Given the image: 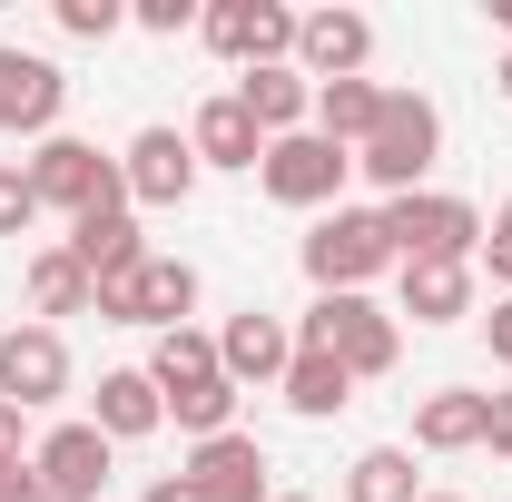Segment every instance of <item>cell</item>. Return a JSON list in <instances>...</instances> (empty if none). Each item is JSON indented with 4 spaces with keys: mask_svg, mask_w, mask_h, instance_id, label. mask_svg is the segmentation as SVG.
I'll list each match as a JSON object with an SVG mask.
<instances>
[{
    "mask_svg": "<svg viewBox=\"0 0 512 502\" xmlns=\"http://www.w3.org/2000/svg\"><path fill=\"white\" fill-rule=\"evenodd\" d=\"M434 158H444V109H434L424 89H384V119H375V138L355 148V168H365L384 197H414L434 178Z\"/></svg>",
    "mask_w": 512,
    "mask_h": 502,
    "instance_id": "1",
    "label": "cell"
},
{
    "mask_svg": "<svg viewBox=\"0 0 512 502\" xmlns=\"http://www.w3.org/2000/svg\"><path fill=\"white\" fill-rule=\"evenodd\" d=\"M384 237H394V266H473L483 256V207L453 188L384 197Z\"/></svg>",
    "mask_w": 512,
    "mask_h": 502,
    "instance_id": "2",
    "label": "cell"
},
{
    "mask_svg": "<svg viewBox=\"0 0 512 502\" xmlns=\"http://www.w3.org/2000/svg\"><path fill=\"white\" fill-rule=\"evenodd\" d=\"M20 168H30L40 207H60L69 227H79V217H99V207H128V178H119V158H109L99 138H69V128H60V138H40Z\"/></svg>",
    "mask_w": 512,
    "mask_h": 502,
    "instance_id": "3",
    "label": "cell"
},
{
    "mask_svg": "<svg viewBox=\"0 0 512 502\" xmlns=\"http://www.w3.org/2000/svg\"><path fill=\"white\" fill-rule=\"evenodd\" d=\"M296 345H325L355 384H375V375H394V355H404V325H394L375 296H316V306L296 315Z\"/></svg>",
    "mask_w": 512,
    "mask_h": 502,
    "instance_id": "4",
    "label": "cell"
},
{
    "mask_svg": "<svg viewBox=\"0 0 512 502\" xmlns=\"http://www.w3.org/2000/svg\"><path fill=\"white\" fill-rule=\"evenodd\" d=\"M384 266H394L384 207H325V217H316V237H306V276H316V296H365Z\"/></svg>",
    "mask_w": 512,
    "mask_h": 502,
    "instance_id": "5",
    "label": "cell"
},
{
    "mask_svg": "<svg viewBox=\"0 0 512 502\" xmlns=\"http://www.w3.org/2000/svg\"><path fill=\"white\" fill-rule=\"evenodd\" d=\"M345 178H355V148H335L316 128L266 138V158H256V188L276 197V207H345Z\"/></svg>",
    "mask_w": 512,
    "mask_h": 502,
    "instance_id": "6",
    "label": "cell"
},
{
    "mask_svg": "<svg viewBox=\"0 0 512 502\" xmlns=\"http://www.w3.org/2000/svg\"><path fill=\"white\" fill-rule=\"evenodd\" d=\"M197 40L247 79V69L296 60V10H286V0H207V10H197Z\"/></svg>",
    "mask_w": 512,
    "mask_h": 502,
    "instance_id": "7",
    "label": "cell"
},
{
    "mask_svg": "<svg viewBox=\"0 0 512 502\" xmlns=\"http://www.w3.org/2000/svg\"><path fill=\"white\" fill-rule=\"evenodd\" d=\"M109 453H119V443L99 434L89 414H79V424H50L40 453H30V502H99L109 493Z\"/></svg>",
    "mask_w": 512,
    "mask_h": 502,
    "instance_id": "8",
    "label": "cell"
},
{
    "mask_svg": "<svg viewBox=\"0 0 512 502\" xmlns=\"http://www.w3.org/2000/svg\"><path fill=\"white\" fill-rule=\"evenodd\" d=\"M119 178H128V207H188L207 168H197L188 128H138L119 148Z\"/></svg>",
    "mask_w": 512,
    "mask_h": 502,
    "instance_id": "9",
    "label": "cell"
},
{
    "mask_svg": "<svg viewBox=\"0 0 512 502\" xmlns=\"http://www.w3.org/2000/svg\"><path fill=\"white\" fill-rule=\"evenodd\" d=\"M60 109H69L60 60L0 40V138H60Z\"/></svg>",
    "mask_w": 512,
    "mask_h": 502,
    "instance_id": "10",
    "label": "cell"
},
{
    "mask_svg": "<svg viewBox=\"0 0 512 502\" xmlns=\"http://www.w3.org/2000/svg\"><path fill=\"white\" fill-rule=\"evenodd\" d=\"M296 69L335 89V79H365L375 69V20L365 10H296Z\"/></svg>",
    "mask_w": 512,
    "mask_h": 502,
    "instance_id": "11",
    "label": "cell"
},
{
    "mask_svg": "<svg viewBox=\"0 0 512 502\" xmlns=\"http://www.w3.org/2000/svg\"><path fill=\"white\" fill-rule=\"evenodd\" d=\"M60 394H69V345H60V325H10V335H0V404L40 414V404H60Z\"/></svg>",
    "mask_w": 512,
    "mask_h": 502,
    "instance_id": "12",
    "label": "cell"
},
{
    "mask_svg": "<svg viewBox=\"0 0 512 502\" xmlns=\"http://www.w3.org/2000/svg\"><path fill=\"white\" fill-rule=\"evenodd\" d=\"M286 365H296V325L286 315H266V306H247V315H227L217 325V375L237 384H286Z\"/></svg>",
    "mask_w": 512,
    "mask_h": 502,
    "instance_id": "13",
    "label": "cell"
},
{
    "mask_svg": "<svg viewBox=\"0 0 512 502\" xmlns=\"http://www.w3.org/2000/svg\"><path fill=\"white\" fill-rule=\"evenodd\" d=\"M178 483H188L197 502H276V493H266V443H256V434H217V443H188Z\"/></svg>",
    "mask_w": 512,
    "mask_h": 502,
    "instance_id": "14",
    "label": "cell"
},
{
    "mask_svg": "<svg viewBox=\"0 0 512 502\" xmlns=\"http://www.w3.org/2000/svg\"><path fill=\"white\" fill-rule=\"evenodd\" d=\"M237 109H247L266 138H296V128H316V79H306L296 60L247 69V79H237Z\"/></svg>",
    "mask_w": 512,
    "mask_h": 502,
    "instance_id": "15",
    "label": "cell"
},
{
    "mask_svg": "<svg viewBox=\"0 0 512 502\" xmlns=\"http://www.w3.org/2000/svg\"><path fill=\"white\" fill-rule=\"evenodd\" d=\"M89 424L109 443H148L168 424V394L148 384V365H119V375H99V394H89Z\"/></svg>",
    "mask_w": 512,
    "mask_h": 502,
    "instance_id": "16",
    "label": "cell"
},
{
    "mask_svg": "<svg viewBox=\"0 0 512 502\" xmlns=\"http://www.w3.org/2000/svg\"><path fill=\"white\" fill-rule=\"evenodd\" d=\"M188 148H197V168H256V158H266V128L237 109V89H217V99H197Z\"/></svg>",
    "mask_w": 512,
    "mask_h": 502,
    "instance_id": "17",
    "label": "cell"
},
{
    "mask_svg": "<svg viewBox=\"0 0 512 502\" xmlns=\"http://www.w3.org/2000/svg\"><path fill=\"white\" fill-rule=\"evenodd\" d=\"M79 266H89V286H109V276H128V266H148V237H138V207H99V217H79L60 237Z\"/></svg>",
    "mask_w": 512,
    "mask_h": 502,
    "instance_id": "18",
    "label": "cell"
},
{
    "mask_svg": "<svg viewBox=\"0 0 512 502\" xmlns=\"http://www.w3.org/2000/svg\"><path fill=\"white\" fill-rule=\"evenodd\" d=\"M463 325L473 315V266H394V325Z\"/></svg>",
    "mask_w": 512,
    "mask_h": 502,
    "instance_id": "19",
    "label": "cell"
},
{
    "mask_svg": "<svg viewBox=\"0 0 512 502\" xmlns=\"http://www.w3.org/2000/svg\"><path fill=\"white\" fill-rule=\"evenodd\" d=\"M493 424V394H473V384H434L424 404H414V443L424 453H473Z\"/></svg>",
    "mask_w": 512,
    "mask_h": 502,
    "instance_id": "20",
    "label": "cell"
},
{
    "mask_svg": "<svg viewBox=\"0 0 512 502\" xmlns=\"http://www.w3.org/2000/svg\"><path fill=\"white\" fill-rule=\"evenodd\" d=\"M276 394H286V414L325 424V414H345V404H355V375H345L325 345H296V365H286V384H276Z\"/></svg>",
    "mask_w": 512,
    "mask_h": 502,
    "instance_id": "21",
    "label": "cell"
},
{
    "mask_svg": "<svg viewBox=\"0 0 512 502\" xmlns=\"http://www.w3.org/2000/svg\"><path fill=\"white\" fill-rule=\"evenodd\" d=\"M188 315H197V266L148 247V266H138V325L168 335V325H188Z\"/></svg>",
    "mask_w": 512,
    "mask_h": 502,
    "instance_id": "22",
    "label": "cell"
},
{
    "mask_svg": "<svg viewBox=\"0 0 512 502\" xmlns=\"http://www.w3.org/2000/svg\"><path fill=\"white\" fill-rule=\"evenodd\" d=\"M99 306V286H89V266L69 247H40L30 256V325H50V315H89Z\"/></svg>",
    "mask_w": 512,
    "mask_h": 502,
    "instance_id": "23",
    "label": "cell"
},
{
    "mask_svg": "<svg viewBox=\"0 0 512 502\" xmlns=\"http://www.w3.org/2000/svg\"><path fill=\"white\" fill-rule=\"evenodd\" d=\"M384 119V79H335V89H316V138H335V148H365Z\"/></svg>",
    "mask_w": 512,
    "mask_h": 502,
    "instance_id": "24",
    "label": "cell"
},
{
    "mask_svg": "<svg viewBox=\"0 0 512 502\" xmlns=\"http://www.w3.org/2000/svg\"><path fill=\"white\" fill-rule=\"evenodd\" d=\"M217 375V335L207 325H168L158 345H148V384L158 394H188V384H207Z\"/></svg>",
    "mask_w": 512,
    "mask_h": 502,
    "instance_id": "25",
    "label": "cell"
},
{
    "mask_svg": "<svg viewBox=\"0 0 512 502\" xmlns=\"http://www.w3.org/2000/svg\"><path fill=\"white\" fill-rule=\"evenodd\" d=\"M345 502H424L414 453H404V443H365V453H355V473H345Z\"/></svg>",
    "mask_w": 512,
    "mask_h": 502,
    "instance_id": "26",
    "label": "cell"
},
{
    "mask_svg": "<svg viewBox=\"0 0 512 502\" xmlns=\"http://www.w3.org/2000/svg\"><path fill=\"white\" fill-rule=\"evenodd\" d=\"M168 424H178L188 443L237 434V384H227V375H207V384H188V394H168Z\"/></svg>",
    "mask_w": 512,
    "mask_h": 502,
    "instance_id": "27",
    "label": "cell"
},
{
    "mask_svg": "<svg viewBox=\"0 0 512 502\" xmlns=\"http://www.w3.org/2000/svg\"><path fill=\"white\" fill-rule=\"evenodd\" d=\"M50 20H60L69 40H119V30H128V0H50Z\"/></svg>",
    "mask_w": 512,
    "mask_h": 502,
    "instance_id": "28",
    "label": "cell"
},
{
    "mask_svg": "<svg viewBox=\"0 0 512 502\" xmlns=\"http://www.w3.org/2000/svg\"><path fill=\"white\" fill-rule=\"evenodd\" d=\"M40 217H50V207H40V188H30V168L0 158V237H30Z\"/></svg>",
    "mask_w": 512,
    "mask_h": 502,
    "instance_id": "29",
    "label": "cell"
},
{
    "mask_svg": "<svg viewBox=\"0 0 512 502\" xmlns=\"http://www.w3.org/2000/svg\"><path fill=\"white\" fill-rule=\"evenodd\" d=\"M128 20H138L148 40H188V30H197V0H128Z\"/></svg>",
    "mask_w": 512,
    "mask_h": 502,
    "instance_id": "30",
    "label": "cell"
},
{
    "mask_svg": "<svg viewBox=\"0 0 512 502\" xmlns=\"http://www.w3.org/2000/svg\"><path fill=\"white\" fill-rule=\"evenodd\" d=\"M483 266H493V286L512 296V197L493 207V217H483Z\"/></svg>",
    "mask_w": 512,
    "mask_h": 502,
    "instance_id": "31",
    "label": "cell"
},
{
    "mask_svg": "<svg viewBox=\"0 0 512 502\" xmlns=\"http://www.w3.org/2000/svg\"><path fill=\"white\" fill-rule=\"evenodd\" d=\"M89 315H99V325H138V266H128V276H109Z\"/></svg>",
    "mask_w": 512,
    "mask_h": 502,
    "instance_id": "32",
    "label": "cell"
},
{
    "mask_svg": "<svg viewBox=\"0 0 512 502\" xmlns=\"http://www.w3.org/2000/svg\"><path fill=\"white\" fill-rule=\"evenodd\" d=\"M483 335H493V365H512V296H493V315H483Z\"/></svg>",
    "mask_w": 512,
    "mask_h": 502,
    "instance_id": "33",
    "label": "cell"
},
{
    "mask_svg": "<svg viewBox=\"0 0 512 502\" xmlns=\"http://www.w3.org/2000/svg\"><path fill=\"white\" fill-rule=\"evenodd\" d=\"M483 443H493V453L512 463V394H493V424H483Z\"/></svg>",
    "mask_w": 512,
    "mask_h": 502,
    "instance_id": "34",
    "label": "cell"
},
{
    "mask_svg": "<svg viewBox=\"0 0 512 502\" xmlns=\"http://www.w3.org/2000/svg\"><path fill=\"white\" fill-rule=\"evenodd\" d=\"M138 502H197V493H188V483H178V473H158V483H148V493H138Z\"/></svg>",
    "mask_w": 512,
    "mask_h": 502,
    "instance_id": "35",
    "label": "cell"
},
{
    "mask_svg": "<svg viewBox=\"0 0 512 502\" xmlns=\"http://www.w3.org/2000/svg\"><path fill=\"white\" fill-rule=\"evenodd\" d=\"M20 453V404H0V463Z\"/></svg>",
    "mask_w": 512,
    "mask_h": 502,
    "instance_id": "36",
    "label": "cell"
},
{
    "mask_svg": "<svg viewBox=\"0 0 512 502\" xmlns=\"http://www.w3.org/2000/svg\"><path fill=\"white\" fill-rule=\"evenodd\" d=\"M493 89H503V99H512V50H503V60H493Z\"/></svg>",
    "mask_w": 512,
    "mask_h": 502,
    "instance_id": "37",
    "label": "cell"
},
{
    "mask_svg": "<svg viewBox=\"0 0 512 502\" xmlns=\"http://www.w3.org/2000/svg\"><path fill=\"white\" fill-rule=\"evenodd\" d=\"M493 30H512V0H493Z\"/></svg>",
    "mask_w": 512,
    "mask_h": 502,
    "instance_id": "38",
    "label": "cell"
},
{
    "mask_svg": "<svg viewBox=\"0 0 512 502\" xmlns=\"http://www.w3.org/2000/svg\"><path fill=\"white\" fill-rule=\"evenodd\" d=\"M276 502H316V493H276Z\"/></svg>",
    "mask_w": 512,
    "mask_h": 502,
    "instance_id": "39",
    "label": "cell"
},
{
    "mask_svg": "<svg viewBox=\"0 0 512 502\" xmlns=\"http://www.w3.org/2000/svg\"><path fill=\"white\" fill-rule=\"evenodd\" d=\"M424 502H463V493H424Z\"/></svg>",
    "mask_w": 512,
    "mask_h": 502,
    "instance_id": "40",
    "label": "cell"
}]
</instances>
